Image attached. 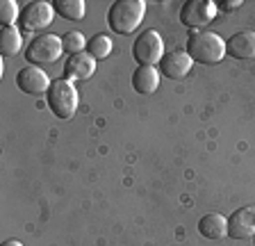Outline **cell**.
<instances>
[{"label":"cell","instance_id":"6da1fadb","mask_svg":"<svg viewBox=\"0 0 255 246\" xmlns=\"http://www.w3.org/2000/svg\"><path fill=\"white\" fill-rule=\"evenodd\" d=\"M187 55L198 64H219L226 57V41L217 32L196 30L187 39Z\"/></svg>","mask_w":255,"mask_h":246},{"label":"cell","instance_id":"7a4b0ae2","mask_svg":"<svg viewBox=\"0 0 255 246\" xmlns=\"http://www.w3.org/2000/svg\"><path fill=\"white\" fill-rule=\"evenodd\" d=\"M143 14H146L143 0H117L107 11V23H110L112 32L130 34L141 25Z\"/></svg>","mask_w":255,"mask_h":246},{"label":"cell","instance_id":"3957f363","mask_svg":"<svg viewBox=\"0 0 255 246\" xmlns=\"http://www.w3.org/2000/svg\"><path fill=\"white\" fill-rule=\"evenodd\" d=\"M46 98H48L50 112H53L57 119L69 121V119L75 117V110H78V91H75L73 82L55 80L53 85H50V89H48Z\"/></svg>","mask_w":255,"mask_h":246},{"label":"cell","instance_id":"277c9868","mask_svg":"<svg viewBox=\"0 0 255 246\" xmlns=\"http://www.w3.org/2000/svg\"><path fill=\"white\" fill-rule=\"evenodd\" d=\"M64 53L62 37L57 34H39L30 41V46L25 48V59L30 66L37 64H55Z\"/></svg>","mask_w":255,"mask_h":246},{"label":"cell","instance_id":"5b68a950","mask_svg":"<svg viewBox=\"0 0 255 246\" xmlns=\"http://www.w3.org/2000/svg\"><path fill=\"white\" fill-rule=\"evenodd\" d=\"M132 57L139 66H155L164 57V43L155 30H146L132 43Z\"/></svg>","mask_w":255,"mask_h":246},{"label":"cell","instance_id":"8992f818","mask_svg":"<svg viewBox=\"0 0 255 246\" xmlns=\"http://www.w3.org/2000/svg\"><path fill=\"white\" fill-rule=\"evenodd\" d=\"M55 18V7L43 0H34L27 2L21 9V27L25 32H39L43 27H48Z\"/></svg>","mask_w":255,"mask_h":246},{"label":"cell","instance_id":"52a82bcc","mask_svg":"<svg viewBox=\"0 0 255 246\" xmlns=\"http://www.w3.org/2000/svg\"><path fill=\"white\" fill-rule=\"evenodd\" d=\"M217 16V5L212 0H189L180 9V21L185 27H205Z\"/></svg>","mask_w":255,"mask_h":246},{"label":"cell","instance_id":"ba28073f","mask_svg":"<svg viewBox=\"0 0 255 246\" xmlns=\"http://www.w3.org/2000/svg\"><path fill=\"white\" fill-rule=\"evenodd\" d=\"M50 78L43 73L39 66H25L16 73V87L23 91V94H30V96H41L48 94L50 89Z\"/></svg>","mask_w":255,"mask_h":246},{"label":"cell","instance_id":"9c48e42d","mask_svg":"<svg viewBox=\"0 0 255 246\" xmlns=\"http://www.w3.org/2000/svg\"><path fill=\"white\" fill-rule=\"evenodd\" d=\"M194 66V59L187 55V50H169L164 53L157 71L169 80H182Z\"/></svg>","mask_w":255,"mask_h":246},{"label":"cell","instance_id":"30bf717a","mask_svg":"<svg viewBox=\"0 0 255 246\" xmlns=\"http://www.w3.org/2000/svg\"><path fill=\"white\" fill-rule=\"evenodd\" d=\"M255 235V205L239 208L228 219V237L233 240H249Z\"/></svg>","mask_w":255,"mask_h":246},{"label":"cell","instance_id":"8fae6325","mask_svg":"<svg viewBox=\"0 0 255 246\" xmlns=\"http://www.w3.org/2000/svg\"><path fill=\"white\" fill-rule=\"evenodd\" d=\"M96 71V59L89 53L71 55L64 64V80L69 82H85L89 80Z\"/></svg>","mask_w":255,"mask_h":246},{"label":"cell","instance_id":"7c38bea8","mask_svg":"<svg viewBox=\"0 0 255 246\" xmlns=\"http://www.w3.org/2000/svg\"><path fill=\"white\" fill-rule=\"evenodd\" d=\"M226 55H230L235 59H253L255 57V32H251V30L235 32L226 41Z\"/></svg>","mask_w":255,"mask_h":246},{"label":"cell","instance_id":"4fadbf2b","mask_svg":"<svg viewBox=\"0 0 255 246\" xmlns=\"http://www.w3.org/2000/svg\"><path fill=\"white\" fill-rule=\"evenodd\" d=\"M132 87L141 96L153 94L159 87V71L155 66H137L132 73Z\"/></svg>","mask_w":255,"mask_h":246},{"label":"cell","instance_id":"5bb4252c","mask_svg":"<svg viewBox=\"0 0 255 246\" xmlns=\"http://www.w3.org/2000/svg\"><path fill=\"white\" fill-rule=\"evenodd\" d=\"M198 233H201L205 240H221V237L228 235V219L221 217V214H205L201 221H198Z\"/></svg>","mask_w":255,"mask_h":246},{"label":"cell","instance_id":"9a60e30c","mask_svg":"<svg viewBox=\"0 0 255 246\" xmlns=\"http://www.w3.org/2000/svg\"><path fill=\"white\" fill-rule=\"evenodd\" d=\"M21 46H23L21 30L18 27H2V32H0V53L5 57H11V55L21 53Z\"/></svg>","mask_w":255,"mask_h":246},{"label":"cell","instance_id":"2e32d148","mask_svg":"<svg viewBox=\"0 0 255 246\" xmlns=\"http://www.w3.org/2000/svg\"><path fill=\"white\" fill-rule=\"evenodd\" d=\"M55 11L66 21H80L85 16V2L82 0H57L55 2Z\"/></svg>","mask_w":255,"mask_h":246},{"label":"cell","instance_id":"e0dca14e","mask_svg":"<svg viewBox=\"0 0 255 246\" xmlns=\"http://www.w3.org/2000/svg\"><path fill=\"white\" fill-rule=\"evenodd\" d=\"M112 39L107 37V34H96V37H91V41L87 43V53L91 55L94 59H105L107 55L112 53Z\"/></svg>","mask_w":255,"mask_h":246},{"label":"cell","instance_id":"ac0fdd59","mask_svg":"<svg viewBox=\"0 0 255 246\" xmlns=\"http://www.w3.org/2000/svg\"><path fill=\"white\" fill-rule=\"evenodd\" d=\"M62 43H64V50L66 53H71V55H78V53H85V48H87V39H85V34L82 32H78V30H71V32H66L62 37Z\"/></svg>","mask_w":255,"mask_h":246},{"label":"cell","instance_id":"d6986e66","mask_svg":"<svg viewBox=\"0 0 255 246\" xmlns=\"http://www.w3.org/2000/svg\"><path fill=\"white\" fill-rule=\"evenodd\" d=\"M16 18H21V9L14 0H2L0 2V23L5 27H14Z\"/></svg>","mask_w":255,"mask_h":246},{"label":"cell","instance_id":"ffe728a7","mask_svg":"<svg viewBox=\"0 0 255 246\" xmlns=\"http://www.w3.org/2000/svg\"><path fill=\"white\" fill-rule=\"evenodd\" d=\"M2 246H23V244L18 240H5L2 242Z\"/></svg>","mask_w":255,"mask_h":246},{"label":"cell","instance_id":"44dd1931","mask_svg":"<svg viewBox=\"0 0 255 246\" xmlns=\"http://www.w3.org/2000/svg\"><path fill=\"white\" fill-rule=\"evenodd\" d=\"M239 5H242V2H239V0H235V2H226L223 7H226V9H233V7H239Z\"/></svg>","mask_w":255,"mask_h":246},{"label":"cell","instance_id":"7402d4cb","mask_svg":"<svg viewBox=\"0 0 255 246\" xmlns=\"http://www.w3.org/2000/svg\"><path fill=\"white\" fill-rule=\"evenodd\" d=\"M253 242H255V235H253Z\"/></svg>","mask_w":255,"mask_h":246}]
</instances>
